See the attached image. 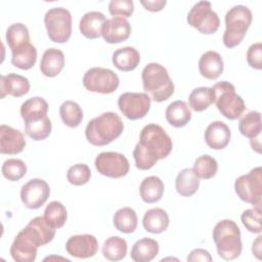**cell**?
Returning <instances> with one entry per match:
<instances>
[{
	"label": "cell",
	"mask_w": 262,
	"mask_h": 262,
	"mask_svg": "<svg viewBox=\"0 0 262 262\" xmlns=\"http://www.w3.org/2000/svg\"><path fill=\"white\" fill-rule=\"evenodd\" d=\"M172 147V139L163 127L158 124L145 125L133 150L136 167L140 170H149L158 161L167 158Z\"/></svg>",
	"instance_id": "6da1fadb"
},
{
	"label": "cell",
	"mask_w": 262,
	"mask_h": 262,
	"mask_svg": "<svg viewBox=\"0 0 262 262\" xmlns=\"http://www.w3.org/2000/svg\"><path fill=\"white\" fill-rule=\"evenodd\" d=\"M123 130L124 124L120 116L113 112H106L88 122L85 136L92 145L103 146L117 139Z\"/></svg>",
	"instance_id": "7a4b0ae2"
},
{
	"label": "cell",
	"mask_w": 262,
	"mask_h": 262,
	"mask_svg": "<svg viewBox=\"0 0 262 262\" xmlns=\"http://www.w3.org/2000/svg\"><path fill=\"white\" fill-rule=\"evenodd\" d=\"M142 86L145 93L156 102L169 99L174 93V83L167 69L158 63H147L141 73Z\"/></svg>",
	"instance_id": "3957f363"
},
{
	"label": "cell",
	"mask_w": 262,
	"mask_h": 262,
	"mask_svg": "<svg viewBox=\"0 0 262 262\" xmlns=\"http://www.w3.org/2000/svg\"><path fill=\"white\" fill-rule=\"evenodd\" d=\"M212 236L217 248V253L222 259L234 260L242 254L241 230L234 221L230 219L219 221L214 226Z\"/></svg>",
	"instance_id": "277c9868"
},
{
	"label": "cell",
	"mask_w": 262,
	"mask_h": 262,
	"mask_svg": "<svg viewBox=\"0 0 262 262\" xmlns=\"http://www.w3.org/2000/svg\"><path fill=\"white\" fill-rule=\"evenodd\" d=\"M253 19L252 11L245 5H235L225 14V26L222 40L227 48H233L242 43Z\"/></svg>",
	"instance_id": "5b68a950"
},
{
	"label": "cell",
	"mask_w": 262,
	"mask_h": 262,
	"mask_svg": "<svg viewBox=\"0 0 262 262\" xmlns=\"http://www.w3.org/2000/svg\"><path fill=\"white\" fill-rule=\"evenodd\" d=\"M214 94V102L221 115L228 120L239 118L246 110L244 99L236 94L234 86L227 82L221 81L212 87Z\"/></svg>",
	"instance_id": "8992f818"
},
{
	"label": "cell",
	"mask_w": 262,
	"mask_h": 262,
	"mask_svg": "<svg viewBox=\"0 0 262 262\" xmlns=\"http://www.w3.org/2000/svg\"><path fill=\"white\" fill-rule=\"evenodd\" d=\"M44 24L49 39L55 43H66L72 35V14L63 7H53L46 11Z\"/></svg>",
	"instance_id": "52a82bcc"
},
{
	"label": "cell",
	"mask_w": 262,
	"mask_h": 262,
	"mask_svg": "<svg viewBox=\"0 0 262 262\" xmlns=\"http://www.w3.org/2000/svg\"><path fill=\"white\" fill-rule=\"evenodd\" d=\"M234 190L242 201L254 207H261L262 168L256 167L249 173L236 178Z\"/></svg>",
	"instance_id": "ba28073f"
},
{
	"label": "cell",
	"mask_w": 262,
	"mask_h": 262,
	"mask_svg": "<svg viewBox=\"0 0 262 262\" xmlns=\"http://www.w3.org/2000/svg\"><path fill=\"white\" fill-rule=\"evenodd\" d=\"M186 20L190 27L206 35L216 33L220 27L219 16L212 9V4L209 1L196 2L190 8Z\"/></svg>",
	"instance_id": "9c48e42d"
},
{
	"label": "cell",
	"mask_w": 262,
	"mask_h": 262,
	"mask_svg": "<svg viewBox=\"0 0 262 262\" xmlns=\"http://www.w3.org/2000/svg\"><path fill=\"white\" fill-rule=\"evenodd\" d=\"M119 84V77L114 71L99 67L89 69L83 77L84 87L91 92L110 94L117 90Z\"/></svg>",
	"instance_id": "30bf717a"
},
{
	"label": "cell",
	"mask_w": 262,
	"mask_h": 262,
	"mask_svg": "<svg viewBox=\"0 0 262 262\" xmlns=\"http://www.w3.org/2000/svg\"><path fill=\"white\" fill-rule=\"evenodd\" d=\"M118 106L127 119L138 120L147 115L150 108V98L146 93L125 92L119 96Z\"/></svg>",
	"instance_id": "8fae6325"
},
{
	"label": "cell",
	"mask_w": 262,
	"mask_h": 262,
	"mask_svg": "<svg viewBox=\"0 0 262 262\" xmlns=\"http://www.w3.org/2000/svg\"><path fill=\"white\" fill-rule=\"evenodd\" d=\"M95 168L103 176L111 178H121L129 172L130 165L128 159L116 151L100 152L95 159Z\"/></svg>",
	"instance_id": "7c38bea8"
},
{
	"label": "cell",
	"mask_w": 262,
	"mask_h": 262,
	"mask_svg": "<svg viewBox=\"0 0 262 262\" xmlns=\"http://www.w3.org/2000/svg\"><path fill=\"white\" fill-rule=\"evenodd\" d=\"M50 188L48 183L40 178H33L21 186L20 200L28 209H39L48 200Z\"/></svg>",
	"instance_id": "4fadbf2b"
},
{
	"label": "cell",
	"mask_w": 262,
	"mask_h": 262,
	"mask_svg": "<svg viewBox=\"0 0 262 262\" xmlns=\"http://www.w3.org/2000/svg\"><path fill=\"white\" fill-rule=\"evenodd\" d=\"M66 250L73 257L90 258L97 253L98 242L92 234H77L68 239Z\"/></svg>",
	"instance_id": "5bb4252c"
},
{
	"label": "cell",
	"mask_w": 262,
	"mask_h": 262,
	"mask_svg": "<svg viewBox=\"0 0 262 262\" xmlns=\"http://www.w3.org/2000/svg\"><path fill=\"white\" fill-rule=\"evenodd\" d=\"M38 246L31 236L21 229L10 247V255L16 262H33L37 257Z\"/></svg>",
	"instance_id": "9a60e30c"
},
{
	"label": "cell",
	"mask_w": 262,
	"mask_h": 262,
	"mask_svg": "<svg viewBox=\"0 0 262 262\" xmlns=\"http://www.w3.org/2000/svg\"><path fill=\"white\" fill-rule=\"evenodd\" d=\"M131 34V25L124 17L113 16L102 26L101 36L106 43L116 44L126 41Z\"/></svg>",
	"instance_id": "2e32d148"
},
{
	"label": "cell",
	"mask_w": 262,
	"mask_h": 262,
	"mask_svg": "<svg viewBox=\"0 0 262 262\" xmlns=\"http://www.w3.org/2000/svg\"><path fill=\"white\" fill-rule=\"evenodd\" d=\"M26 146L24 134L10 126H0V152L3 155H16Z\"/></svg>",
	"instance_id": "e0dca14e"
},
{
	"label": "cell",
	"mask_w": 262,
	"mask_h": 262,
	"mask_svg": "<svg viewBox=\"0 0 262 262\" xmlns=\"http://www.w3.org/2000/svg\"><path fill=\"white\" fill-rule=\"evenodd\" d=\"M24 230L31 236L38 247L49 244L55 236V228L45 220L44 216H37L33 218Z\"/></svg>",
	"instance_id": "ac0fdd59"
},
{
	"label": "cell",
	"mask_w": 262,
	"mask_h": 262,
	"mask_svg": "<svg viewBox=\"0 0 262 262\" xmlns=\"http://www.w3.org/2000/svg\"><path fill=\"white\" fill-rule=\"evenodd\" d=\"M230 136L229 127L221 121L212 122L205 131V141L212 149L225 148L230 141Z\"/></svg>",
	"instance_id": "d6986e66"
},
{
	"label": "cell",
	"mask_w": 262,
	"mask_h": 262,
	"mask_svg": "<svg viewBox=\"0 0 262 262\" xmlns=\"http://www.w3.org/2000/svg\"><path fill=\"white\" fill-rule=\"evenodd\" d=\"M30 90L29 80L18 74L10 73L6 76L2 75L0 77V91L1 98L5 95H11L13 97H20L27 94Z\"/></svg>",
	"instance_id": "ffe728a7"
},
{
	"label": "cell",
	"mask_w": 262,
	"mask_h": 262,
	"mask_svg": "<svg viewBox=\"0 0 262 262\" xmlns=\"http://www.w3.org/2000/svg\"><path fill=\"white\" fill-rule=\"evenodd\" d=\"M224 70V63L221 55L213 50L202 54L199 60L200 74L208 80H216Z\"/></svg>",
	"instance_id": "44dd1931"
},
{
	"label": "cell",
	"mask_w": 262,
	"mask_h": 262,
	"mask_svg": "<svg viewBox=\"0 0 262 262\" xmlns=\"http://www.w3.org/2000/svg\"><path fill=\"white\" fill-rule=\"evenodd\" d=\"M64 67L63 52L57 48L46 49L40 62L41 73L49 78L57 76Z\"/></svg>",
	"instance_id": "7402d4cb"
},
{
	"label": "cell",
	"mask_w": 262,
	"mask_h": 262,
	"mask_svg": "<svg viewBox=\"0 0 262 262\" xmlns=\"http://www.w3.org/2000/svg\"><path fill=\"white\" fill-rule=\"evenodd\" d=\"M105 20L104 14L100 11L86 12L79 23L80 32L88 39H96L101 36L102 26Z\"/></svg>",
	"instance_id": "603a6c76"
},
{
	"label": "cell",
	"mask_w": 262,
	"mask_h": 262,
	"mask_svg": "<svg viewBox=\"0 0 262 262\" xmlns=\"http://www.w3.org/2000/svg\"><path fill=\"white\" fill-rule=\"evenodd\" d=\"M113 64L120 71L130 72L137 68L140 61V54L134 47L126 46L117 49L113 53Z\"/></svg>",
	"instance_id": "cb8c5ba5"
},
{
	"label": "cell",
	"mask_w": 262,
	"mask_h": 262,
	"mask_svg": "<svg viewBox=\"0 0 262 262\" xmlns=\"http://www.w3.org/2000/svg\"><path fill=\"white\" fill-rule=\"evenodd\" d=\"M142 225L150 233H162L169 226V216L162 208L149 209L143 215Z\"/></svg>",
	"instance_id": "d4e9b609"
},
{
	"label": "cell",
	"mask_w": 262,
	"mask_h": 262,
	"mask_svg": "<svg viewBox=\"0 0 262 262\" xmlns=\"http://www.w3.org/2000/svg\"><path fill=\"white\" fill-rule=\"evenodd\" d=\"M165 117L171 126L181 128L187 125L190 121L191 112L183 100H175L167 106Z\"/></svg>",
	"instance_id": "484cf974"
},
{
	"label": "cell",
	"mask_w": 262,
	"mask_h": 262,
	"mask_svg": "<svg viewBox=\"0 0 262 262\" xmlns=\"http://www.w3.org/2000/svg\"><path fill=\"white\" fill-rule=\"evenodd\" d=\"M19 112L25 123L39 120L47 116L48 103L40 96L31 97L21 103Z\"/></svg>",
	"instance_id": "4316f807"
},
{
	"label": "cell",
	"mask_w": 262,
	"mask_h": 262,
	"mask_svg": "<svg viewBox=\"0 0 262 262\" xmlns=\"http://www.w3.org/2000/svg\"><path fill=\"white\" fill-rule=\"evenodd\" d=\"M159 254V244L156 239L143 237L135 242L131 249V258L135 262H149Z\"/></svg>",
	"instance_id": "83f0119b"
},
{
	"label": "cell",
	"mask_w": 262,
	"mask_h": 262,
	"mask_svg": "<svg viewBox=\"0 0 262 262\" xmlns=\"http://www.w3.org/2000/svg\"><path fill=\"white\" fill-rule=\"evenodd\" d=\"M164 183L158 176L145 177L139 186V192L142 201L146 204L159 202L164 193Z\"/></svg>",
	"instance_id": "f1b7e54d"
},
{
	"label": "cell",
	"mask_w": 262,
	"mask_h": 262,
	"mask_svg": "<svg viewBox=\"0 0 262 262\" xmlns=\"http://www.w3.org/2000/svg\"><path fill=\"white\" fill-rule=\"evenodd\" d=\"M200 186V178L196 176L191 168H185L181 170L176 177L175 187L177 192L181 196L193 195Z\"/></svg>",
	"instance_id": "f546056e"
},
{
	"label": "cell",
	"mask_w": 262,
	"mask_h": 262,
	"mask_svg": "<svg viewBox=\"0 0 262 262\" xmlns=\"http://www.w3.org/2000/svg\"><path fill=\"white\" fill-rule=\"evenodd\" d=\"M114 226L123 233H132L135 231L138 223L136 212L130 207L119 209L113 217Z\"/></svg>",
	"instance_id": "4dcf8cb0"
},
{
	"label": "cell",
	"mask_w": 262,
	"mask_h": 262,
	"mask_svg": "<svg viewBox=\"0 0 262 262\" xmlns=\"http://www.w3.org/2000/svg\"><path fill=\"white\" fill-rule=\"evenodd\" d=\"M11 63L20 70H30L34 67L37 60L36 47L28 43L25 46L11 51Z\"/></svg>",
	"instance_id": "1f68e13d"
},
{
	"label": "cell",
	"mask_w": 262,
	"mask_h": 262,
	"mask_svg": "<svg viewBox=\"0 0 262 262\" xmlns=\"http://www.w3.org/2000/svg\"><path fill=\"white\" fill-rule=\"evenodd\" d=\"M127 242L120 236H111L102 245V255L110 261H120L127 254Z\"/></svg>",
	"instance_id": "d6a6232c"
},
{
	"label": "cell",
	"mask_w": 262,
	"mask_h": 262,
	"mask_svg": "<svg viewBox=\"0 0 262 262\" xmlns=\"http://www.w3.org/2000/svg\"><path fill=\"white\" fill-rule=\"evenodd\" d=\"M5 38L11 51L20 48L28 43H31L29 30L21 23H15L10 25L6 30Z\"/></svg>",
	"instance_id": "836d02e7"
},
{
	"label": "cell",
	"mask_w": 262,
	"mask_h": 262,
	"mask_svg": "<svg viewBox=\"0 0 262 262\" xmlns=\"http://www.w3.org/2000/svg\"><path fill=\"white\" fill-rule=\"evenodd\" d=\"M238 131L247 138H255L261 133V114L251 111L245 114L238 123Z\"/></svg>",
	"instance_id": "e575fe53"
},
{
	"label": "cell",
	"mask_w": 262,
	"mask_h": 262,
	"mask_svg": "<svg viewBox=\"0 0 262 262\" xmlns=\"http://www.w3.org/2000/svg\"><path fill=\"white\" fill-rule=\"evenodd\" d=\"M214 103V94L211 87L194 88L188 96V104L194 112H203Z\"/></svg>",
	"instance_id": "d590c367"
},
{
	"label": "cell",
	"mask_w": 262,
	"mask_h": 262,
	"mask_svg": "<svg viewBox=\"0 0 262 262\" xmlns=\"http://www.w3.org/2000/svg\"><path fill=\"white\" fill-rule=\"evenodd\" d=\"M59 116L64 125L70 128H76L83 120V111L77 102L66 100L59 106Z\"/></svg>",
	"instance_id": "8d00e7d4"
},
{
	"label": "cell",
	"mask_w": 262,
	"mask_h": 262,
	"mask_svg": "<svg viewBox=\"0 0 262 262\" xmlns=\"http://www.w3.org/2000/svg\"><path fill=\"white\" fill-rule=\"evenodd\" d=\"M52 129V124L50 119L46 116L39 120L30 121L25 123V132L26 134L34 140H44L46 139Z\"/></svg>",
	"instance_id": "74e56055"
},
{
	"label": "cell",
	"mask_w": 262,
	"mask_h": 262,
	"mask_svg": "<svg viewBox=\"0 0 262 262\" xmlns=\"http://www.w3.org/2000/svg\"><path fill=\"white\" fill-rule=\"evenodd\" d=\"M44 218L53 228H60L67 221L68 212L60 202L52 201L45 208Z\"/></svg>",
	"instance_id": "f35d334b"
},
{
	"label": "cell",
	"mask_w": 262,
	"mask_h": 262,
	"mask_svg": "<svg viewBox=\"0 0 262 262\" xmlns=\"http://www.w3.org/2000/svg\"><path fill=\"white\" fill-rule=\"evenodd\" d=\"M192 170L199 178L210 179L216 175L218 164L217 161L210 155H203L194 161Z\"/></svg>",
	"instance_id": "ab89813d"
},
{
	"label": "cell",
	"mask_w": 262,
	"mask_h": 262,
	"mask_svg": "<svg viewBox=\"0 0 262 262\" xmlns=\"http://www.w3.org/2000/svg\"><path fill=\"white\" fill-rule=\"evenodd\" d=\"M2 175L9 181H18L27 174V165L19 159H8L4 161L2 168Z\"/></svg>",
	"instance_id": "60d3db41"
},
{
	"label": "cell",
	"mask_w": 262,
	"mask_h": 262,
	"mask_svg": "<svg viewBox=\"0 0 262 262\" xmlns=\"http://www.w3.org/2000/svg\"><path fill=\"white\" fill-rule=\"evenodd\" d=\"M91 177V171L86 164H76L68 170L67 179L68 181L76 186L86 184Z\"/></svg>",
	"instance_id": "b9f144b4"
},
{
	"label": "cell",
	"mask_w": 262,
	"mask_h": 262,
	"mask_svg": "<svg viewBox=\"0 0 262 262\" xmlns=\"http://www.w3.org/2000/svg\"><path fill=\"white\" fill-rule=\"evenodd\" d=\"M261 207H254L247 209L243 212L241 220L244 226L253 233H260L262 230L261 226Z\"/></svg>",
	"instance_id": "7bdbcfd3"
},
{
	"label": "cell",
	"mask_w": 262,
	"mask_h": 262,
	"mask_svg": "<svg viewBox=\"0 0 262 262\" xmlns=\"http://www.w3.org/2000/svg\"><path fill=\"white\" fill-rule=\"evenodd\" d=\"M134 10L132 0H112L108 3V11L114 16L130 17Z\"/></svg>",
	"instance_id": "ee69618b"
},
{
	"label": "cell",
	"mask_w": 262,
	"mask_h": 262,
	"mask_svg": "<svg viewBox=\"0 0 262 262\" xmlns=\"http://www.w3.org/2000/svg\"><path fill=\"white\" fill-rule=\"evenodd\" d=\"M247 61L249 66L256 70L262 69V43L252 44L247 51Z\"/></svg>",
	"instance_id": "f6af8a7d"
},
{
	"label": "cell",
	"mask_w": 262,
	"mask_h": 262,
	"mask_svg": "<svg viewBox=\"0 0 262 262\" xmlns=\"http://www.w3.org/2000/svg\"><path fill=\"white\" fill-rule=\"evenodd\" d=\"M187 261L189 262H194V261H208L211 262L212 261V257L210 255V253L207 250L204 249H194L192 250L189 255L187 256Z\"/></svg>",
	"instance_id": "bcb514c9"
},
{
	"label": "cell",
	"mask_w": 262,
	"mask_h": 262,
	"mask_svg": "<svg viewBox=\"0 0 262 262\" xmlns=\"http://www.w3.org/2000/svg\"><path fill=\"white\" fill-rule=\"evenodd\" d=\"M140 3L144 6V8L146 10L156 12V11H160L164 8V6L166 5L167 1L166 0H147V1H140Z\"/></svg>",
	"instance_id": "7dc6e473"
},
{
	"label": "cell",
	"mask_w": 262,
	"mask_h": 262,
	"mask_svg": "<svg viewBox=\"0 0 262 262\" xmlns=\"http://www.w3.org/2000/svg\"><path fill=\"white\" fill-rule=\"evenodd\" d=\"M261 235H258L257 238L253 242V247H252V252L253 255H255L258 259H260V254H261Z\"/></svg>",
	"instance_id": "c3c4849f"
}]
</instances>
